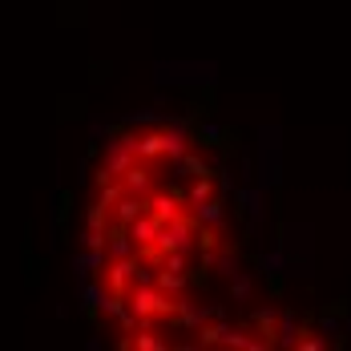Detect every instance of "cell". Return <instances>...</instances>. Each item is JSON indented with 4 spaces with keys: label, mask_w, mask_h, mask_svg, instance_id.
I'll return each mask as SVG.
<instances>
[{
    "label": "cell",
    "mask_w": 351,
    "mask_h": 351,
    "mask_svg": "<svg viewBox=\"0 0 351 351\" xmlns=\"http://www.w3.org/2000/svg\"><path fill=\"white\" fill-rule=\"evenodd\" d=\"M194 246H198V226H194V218L178 214L170 222H158V234H154V246H149V250H158V254H166V250H186V254H194Z\"/></svg>",
    "instance_id": "6da1fadb"
},
{
    "label": "cell",
    "mask_w": 351,
    "mask_h": 351,
    "mask_svg": "<svg viewBox=\"0 0 351 351\" xmlns=\"http://www.w3.org/2000/svg\"><path fill=\"white\" fill-rule=\"evenodd\" d=\"M125 299H130V311L138 315V327H149L154 315H170V307H174V299L166 291H158L154 282L149 287H130Z\"/></svg>",
    "instance_id": "7a4b0ae2"
},
{
    "label": "cell",
    "mask_w": 351,
    "mask_h": 351,
    "mask_svg": "<svg viewBox=\"0 0 351 351\" xmlns=\"http://www.w3.org/2000/svg\"><path fill=\"white\" fill-rule=\"evenodd\" d=\"M170 311H174V323L182 327V331H198L202 323H210V319L222 315V307H198V303H190L186 295H178Z\"/></svg>",
    "instance_id": "3957f363"
},
{
    "label": "cell",
    "mask_w": 351,
    "mask_h": 351,
    "mask_svg": "<svg viewBox=\"0 0 351 351\" xmlns=\"http://www.w3.org/2000/svg\"><path fill=\"white\" fill-rule=\"evenodd\" d=\"M145 210L154 214L158 222H170V218L182 214V194H174V190H149L145 194Z\"/></svg>",
    "instance_id": "277c9868"
},
{
    "label": "cell",
    "mask_w": 351,
    "mask_h": 351,
    "mask_svg": "<svg viewBox=\"0 0 351 351\" xmlns=\"http://www.w3.org/2000/svg\"><path fill=\"white\" fill-rule=\"evenodd\" d=\"M117 182H121V190H125V194H138V198H145V194L154 190V170H149V166L138 158L130 170H121V174H117Z\"/></svg>",
    "instance_id": "5b68a950"
},
{
    "label": "cell",
    "mask_w": 351,
    "mask_h": 351,
    "mask_svg": "<svg viewBox=\"0 0 351 351\" xmlns=\"http://www.w3.org/2000/svg\"><path fill=\"white\" fill-rule=\"evenodd\" d=\"M138 214H145V198H138V194H121V198L109 206V226H130Z\"/></svg>",
    "instance_id": "8992f818"
},
{
    "label": "cell",
    "mask_w": 351,
    "mask_h": 351,
    "mask_svg": "<svg viewBox=\"0 0 351 351\" xmlns=\"http://www.w3.org/2000/svg\"><path fill=\"white\" fill-rule=\"evenodd\" d=\"M170 170H174V178H210V162L202 158V154H194V149H186L182 158H170Z\"/></svg>",
    "instance_id": "52a82bcc"
},
{
    "label": "cell",
    "mask_w": 351,
    "mask_h": 351,
    "mask_svg": "<svg viewBox=\"0 0 351 351\" xmlns=\"http://www.w3.org/2000/svg\"><path fill=\"white\" fill-rule=\"evenodd\" d=\"M106 263H109V250H106V246H81V254H77L73 271H77V279H93Z\"/></svg>",
    "instance_id": "ba28073f"
},
{
    "label": "cell",
    "mask_w": 351,
    "mask_h": 351,
    "mask_svg": "<svg viewBox=\"0 0 351 351\" xmlns=\"http://www.w3.org/2000/svg\"><path fill=\"white\" fill-rule=\"evenodd\" d=\"M125 234L134 239V246H138V254H141V250H149V246H154V234H158V218H154L149 210H145V214H138V218H134V222L125 226Z\"/></svg>",
    "instance_id": "9c48e42d"
},
{
    "label": "cell",
    "mask_w": 351,
    "mask_h": 351,
    "mask_svg": "<svg viewBox=\"0 0 351 351\" xmlns=\"http://www.w3.org/2000/svg\"><path fill=\"white\" fill-rule=\"evenodd\" d=\"M190 218H194V226L218 230V226H222V218H226V206H222V198H206V202H198V206L190 210Z\"/></svg>",
    "instance_id": "30bf717a"
},
{
    "label": "cell",
    "mask_w": 351,
    "mask_h": 351,
    "mask_svg": "<svg viewBox=\"0 0 351 351\" xmlns=\"http://www.w3.org/2000/svg\"><path fill=\"white\" fill-rule=\"evenodd\" d=\"M106 299H109V287L106 279H81V303H85V311H93V315H101V307H106Z\"/></svg>",
    "instance_id": "8fae6325"
},
{
    "label": "cell",
    "mask_w": 351,
    "mask_h": 351,
    "mask_svg": "<svg viewBox=\"0 0 351 351\" xmlns=\"http://www.w3.org/2000/svg\"><path fill=\"white\" fill-rule=\"evenodd\" d=\"M202 263H206L210 271H218L222 279H234V275L243 271V263H239V254H234L230 246H218V250H214V254H206Z\"/></svg>",
    "instance_id": "7c38bea8"
},
{
    "label": "cell",
    "mask_w": 351,
    "mask_h": 351,
    "mask_svg": "<svg viewBox=\"0 0 351 351\" xmlns=\"http://www.w3.org/2000/svg\"><path fill=\"white\" fill-rule=\"evenodd\" d=\"M299 319L291 315V311H279V319H275V335H271V343H279V348H295L299 343Z\"/></svg>",
    "instance_id": "4fadbf2b"
},
{
    "label": "cell",
    "mask_w": 351,
    "mask_h": 351,
    "mask_svg": "<svg viewBox=\"0 0 351 351\" xmlns=\"http://www.w3.org/2000/svg\"><path fill=\"white\" fill-rule=\"evenodd\" d=\"M234 198L250 214V230H258L263 226V186H243V190H234Z\"/></svg>",
    "instance_id": "5bb4252c"
},
{
    "label": "cell",
    "mask_w": 351,
    "mask_h": 351,
    "mask_svg": "<svg viewBox=\"0 0 351 351\" xmlns=\"http://www.w3.org/2000/svg\"><path fill=\"white\" fill-rule=\"evenodd\" d=\"M106 250H109V258H130V254H138V246L125 234V226H113V230H109Z\"/></svg>",
    "instance_id": "9a60e30c"
},
{
    "label": "cell",
    "mask_w": 351,
    "mask_h": 351,
    "mask_svg": "<svg viewBox=\"0 0 351 351\" xmlns=\"http://www.w3.org/2000/svg\"><path fill=\"white\" fill-rule=\"evenodd\" d=\"M287 267H291V258H287V250H282V246L267 250V254H258V271H263L267 279H279Z\"/></svg>",
    "instance_id": "2e32d148"
},
{
    "label": "cell",
    "mask_w": 351,
    "mask_h": 351,
    "mask_svg": "<svg viewBox=\"0 0 351 351\" xmlns=\"http://www.w3.org/2000/svg\"><path fill=\"white\" fill-rule=\"evenodd\" d=\"M158 275H154V287L158 291H166L170 299H178L182 291H186V271H162V267H154Z\"/></svg>",
    "instance_id": "e0dca14e"
},
{
    "label": "cell",
    "mask_w": 351,
    "mask_h": 351,
    "mask_svg": "<svg viewBox=\"0 0 351 351\" xmlns=\"http://www.w3.org/2000/svg\"><path fill=\"white\" fill-rule=\"evenodd\" d=\"M190 138H198L202 145H226V130L222 125H214V121H198V125H190Z\"/></svg>",
    "instance_id": "ac0fdd59"
},
{
    "label": "cell",
    "mask_w": 351,
    "mask_h": 351,
    "mask_svg": "<svg viewBox=\"0 0 351 351\" xmlns=\"http://www.w3.org/2000/svg\"><path fill=\"white\" fill-rule=\"evenodd\" d=\"M206 198H214L210 178H190V190H186V206L194 210V206H198V202H206Z\"/></svg>",
    "instance_id": "d6986e66"
},
{
    "label": "cell",
    "mask_w": 351,
    "mask_h": 351,
    "mask_svg": "<svg viewBox=\"0 0 351 351\" xmlns=\"http://www.w3.org/2000/svg\"><path fill=\"white\" fill-rule=\"evenodd\" d=\"M138 158H141V162L162 158V134H158V130H149V134H141V138H138Z\"/></svg>",
    "instance_id": "ffe728a7"
},
{
    "label": "cell",
    "mask_w": 351,
    "mask_h": 351,
    "mask_svg": "<svg viewBox=\"0 0 351 351\" xmlns=\"http://www.w3.org/2000/svg\"><path fill=\"white\" fill-rule=\"evenodd\" d=\"M275 319H279V311H275V307H263V311H254V319H250V323H254V331H263V335L271 339V335H275Z\"/></svg>",
    "instance_id": "44dd1931"
},
{
    "label": "cell",
    "mask_w": 351,
    "mask_h": 351,
    "mask_svg": "<svg viewBox=\"0 0 351 351\" xmlns=\"http://www.w3.org/2000/svg\"><path fill=\"white\" fill-rule=\"evenodd\" d=\"M230 291H234V303H246V299H250V291H254V279H250L246 271H239V275L230 279Z\"/></svg>",
    "instance_id": "7402d4cb"
},
{
    "label": "cell",
    "mask_w": 351,
    "mask_h": 351,
    "mask_svg": "<svg viewBox=\"0 0 351 351\" xmlns=\"http://www.w3.org/2000/svg\"><path fill=\"white\" fill-rule=\"evenodd\" d=\"M319 335H323L327 343H331V339H339V335H343V319L323 315V319H319Z\"/></svg>",
    "instance_id": "603a6c76"
},
{
    "label": "cell",
    "mask_w": 351,
    "mask_h": 351,
    "mask_svg": "<svg viewBox=\"0 0 351 351\" xmlns=\"http://www.w3.org/2000/svg\"><path fill=\"white\" fill-rule=\"evenodd\" d=\"M109 230H97V226H85L81 230V246H106Z\"/></svg>",
    "instance_id": "cb8c5ba5"
},
{
    "label": "cell",
    "mask_w": 351,
    "mask_h": 351,
    "mask_svg": "<svg viewBox=\"0 0 351 351\" xmlns=\"http://www.w3.org/2000/svg\"><path fill=\"white\" fill-rule=\"evenodd\" d=\"M295 348H303V351H323L327 348V339L323 335H299V343Z\"/></svg>",
    "instance_id": "d4e9b609"
},
{
    "label": "cell",
    "mask_w": 351,
    "mask_h": 351,
    "mask_svg": "<svg viewBox=\"0 0 351 351\" xmlns=\"http://www.w3.org/2000/svg\"><path fill=\"white\" fill-rule=\"evenodd\" d=\"M343 335H351V323H343Z\"/></svg>",
    "instance_id": "484cf974"
}]
</instances>
